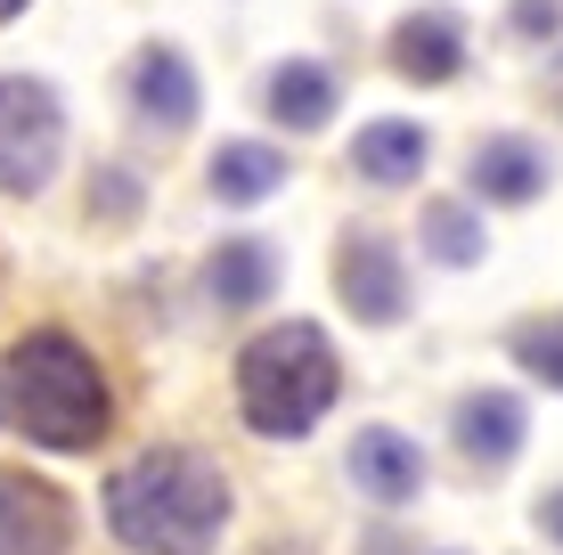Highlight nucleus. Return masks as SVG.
<instances>
[{
    "label": "nucleus",
    "mask_w": 563,
    "mask_h": 555,
    "mask_svg": "<svg viewBox=\"0 0 563 555\" xmlns=\"http://www.w3.org/2000/svg\"><path fill=\"white\" fill-rule=\"evenodd\" d=\"M335 295H343L352 319H367V328H393V319L409 311V270H400V245L384 237V229H343Z\"/></svg>",
    "instance_id": "nucleus-5"
},
{
    "label": "nucleus",
    "mask_w": 563,
    "mask_h": 555,
    "mask_svg": "<svg viewBox=\"0 0 563 555\" xmlns=\"http://www.w3.org/2000/svg\"><path fill=\"white\" fill-rule=\"evenodd\" d=\"M262 555H295V547H262Z\"/></svg>",
    "instance_id": "nucleus-21"
},
{
    "label": "nucleus",
    "mask_w": 563,
    "mask_h": 555,
    "mask_svg": "<svg viewBox=\"0 0 563 555\" xmlns=\"http://www.w3.org/2000/svg\"><path fill=\"white\" fill-rule=\"evenodd\" d=\"M507 352H515V368H522V376H539L548 392H563V311L522 319V328L507 335Z\"/></svg>",
    "instance_id": "nucleus-17"
},
{
    "label": "nucleus",
    "mask_w": 563,
    "mask_h": 555,
    "mask_svg": "<svg viewBox=\"0 0 563 555\" xmlns=\"http://www.w3.org/2000/svg\"><path fill=\"white\" fill-rule=\"evenodd\" d=\"M131 107H140L164 140H180V131L197 123V74H188V57L172 42H147L131 57Z\"/></svg>",
    "instance_id": "nucleus-9"
},
{
    "label": "nucleus",
    "mask_w": 563,
    "mask_h": 555,
    "mask_svg": "<svg viewBox=\"0 0 563 555\" xmlns=\"http://www.w3.org/2000/svg\"><path fill=\"white\" fill-rule=\"evenodd\" d=\"M229 523V474L197 449H147L107 474V531L131 555H212Z\"/></svg>",
    "instance_id": "nucleus-1"
},
{
    "label": "nucleus",
    "mask_w": 563,
    "mask_h": 555,
    "mask_svg": "<svg viewBox=\"0 0 563 555\" xmlns=\"http://www.w3.org/2000/svg\"><path fill=\"white\" fill-rule=\"evenodd\" d=\"M16 9H25V0H0V25H9V16H16Z\"/></svg>",
    "instance_id": "nucleus-20"
},
{
    "label": "nucleus",
    "mask_w": 563,
    "mask_h": 555,
    "mask_svg": "<svg viewBox=\"0 0 563 555\" xmlns=\"http://www.w3.org/2000/svg\"><path fill=\"white\" fill-rule=\"evenodd\" d=\"M262 99H269V114H278L286 131H319L327 114H335L343 82H335V74L319 66V57H286V66L269 74V90H262Z\"/></svg>",
    "instance_id": "nucleus-13"
},
{
    "label": "nucleus",
    "mask_w": 563,
    "mask_h": 555,
    "mask_svg": "<svg viewBox=\"0 0 563 555\" xmlns=\"http://www.w3.org/2000/svg\"><path fill=\"white\" fill-rule=\"evenodd\" d=\"M548 147L539 140H522V131H490V140L465 156V180H474V197L482 204H531L539 188H548Z\"/></svg>",
    "instance_id": "nucleus-7"
},
{
    "label": "nucleus",
    "mask_w": 563,
    "mask_h": 555,
    "mask_svg": "<svg viewBox=\"0 0 563 555\" xmlns=\"http://www.w3.org/2000/svg\"><path fill=\"white\" fill-rule=\"evenodd\" d=\"M457 449L474 457L482 474L515 466V449H522V400L515 392H465L457 400Z\"/></svg>",
    "instance_id": "nucleus-12"
},
{
    "label": "nucleus",
    "mask_w": 563,
    "mask_h": 555,
    "mask_svg": "<svg viewBox=\"0 0 563 555\" xmlns=\"http://www.w3.org/2000/svg\"><path fill=\"white\" fill-rule=\"evenodd\" d=\"M352 490H367L376 507H409L424 490V449L393 425H360L352 433Z\"/></svg>",
    "instance_id": "nucleus-8"
},
{
    "label": "nucleus",
    "mask_w": 563,
    "mask_h": 555,
    "mask_svg": "<svg viewBox=\"0 0 563 555\" xmlns=\"http://www.w3.org/2000/svg\"><path fill=\"white\" fill-rule=\"evenodd\" d=\"M269 286H278V254H269L262 237H238L212 254V302L221 311H245V302H262Z\"/></svg>",
    "instance_id": "nucleus-15"
},
{
    "label": "nucleus",
    "mask_w": 563,
    "mask_h": 555,
    "mask_svg": "<svg viewBox=\"0 0 563 555\" xmlns=\"http://www.w3.org/2000/svg\"><path fill=\"white\" fill-rule=\"evenodd\" d=\"M0 385H9L16 433L42 442V449H90V442H107V425H114L99 359H90L66 328H33L25 343H9Z\"/></svg>",
    "instance_id": "nucleus-2"
},
{
    "label": "nucleus",
    "mask_w": 563,
    "mask_h": 555,
    "mask_svg": "<svg viewBox=\"0 0 563 555\" xmlns=\"http://www.w3.org/2000/svg\"><path fill=\"white\" fill-rule=\"evenodd\" d=\"M57 140H66L57 90L33 82V74H0V188H9V197H33V188H49Z\"/></svg>",
    "instance_id": "nucleus-4"
},
{
    "label": "nucleus",
    "mask_w": 563,
    "mask_h": 555,
    "mask_svg": "<svg viewBox=\"0 0 563 555\" xmlns=\"http://www.w3.org/2000/svg\"><path fill=\"white\" fill-rule=\"evenodd\" d=\"M335 392H343L335 343L310 328V319H278V328H262L238 352V409L269 442H302V433L335 409Z\"/></svg>",
    "instance_id": "nucleus-3"
},
{
    "label": "nucleus",
    "mask_w": 563,
    "mask_h": 555,
    "mask_svg": "<svg viewBox=\"0 0 563 555\" xmlns=\"http://www.w3.org/2000/svg\"><path fill=\"white\" fill-rule=\"evenodd\" d=\"M269 188H286V147L221 140V156H212V197H221V204H262Z\"/></svg>",
    "instance_id": "nucleus-14"
},
{
    "label": "nucleus",
    "mask_w": 563,
    "mask_h": 555,
    "mask_svg": "<svg viewBox=\"0 0 563 555\" xmlns=\"http://www.w3.org/2000/svg\"><path fill=\"white\" fill-rule=\"evenodd\" d=\"M393 74L409 82H457L465 74V25L457 9H409L393 25Z\"/></svg>",
    "instance_id": "nucleus-10"
},
{
    "label": "nucleus",
    "mask_w": 563,
    "mask_h": 555,
    "mask_svg": "<svg viewBox=\"0 0 563 555\" xmlns=\"http://www.w3.org/2000/svg\"><path fill=\"white\" fill-rule=\"evenodd\" d=\"M424 164H433V131H424V123H409V114H376V123H360V140H352V171H360V180L400 188V180H417Z\"/></svg>",
    "instance_id": "nucleus-11"
},
{
    "label": "nucleus",
    "mask_w": 563,
    "mask_h": 555,
    "mask_svg": "<svg viewBox=\"0 0 563 555\" xmlns=\"http://www.w3.org/2000/svg\"><path fill=\"white\" fill-rule=\"evenodd\" d=\"M522 33H539V25H555V0H522V16H515Z\"/></svg>",
    "instance_id": "nucleus-19"
},
{
    "label": "nucleus",
    "mask_w": 563,
    "mask_h": 555,
    "mask_svg": "<svg viewBox=\"0 0 563 555\" xmlns=\"http://www.w3.org/2000/svg\"><path fill=\"white\" fill-rule=\"evenodd\" d=\"M539 531H548V540L563 547V482L548 490V499H539Z\"/></svg>",
    "instance_id": "nucleus-18"
},
{
    "label": "nucleus",
    "mask_w": 563,
    "mask_h": 555,
    "mask_svg": "<svg viewBox=\"0 0 563 555\" xmlns=\"http://www.w3.org/2000/svg\"><path fill=\"white\" fill-rule=\"evenodd\" d=\"M424 254H433L441 270H474V262H482V213L457 204V197L424 204Z\"/></svg>",
    "instance_id": "nucleus-16"
},
{
    "label": "nucleus",
    "mask_w": 563,
    "mask_h": 555,
    "mask_svg": "<svg viewBox=\"0 0 563 555\" xmlns=\"http://www.w3.org/2000/svg\"><path fill=\"white\" fill-rule=\"evenodd\" d=\"M74 514L49 482L33 474H0V555H66Z\"/></svg>",
    "instance_id": "nucleus-6"
}]
</instances>
